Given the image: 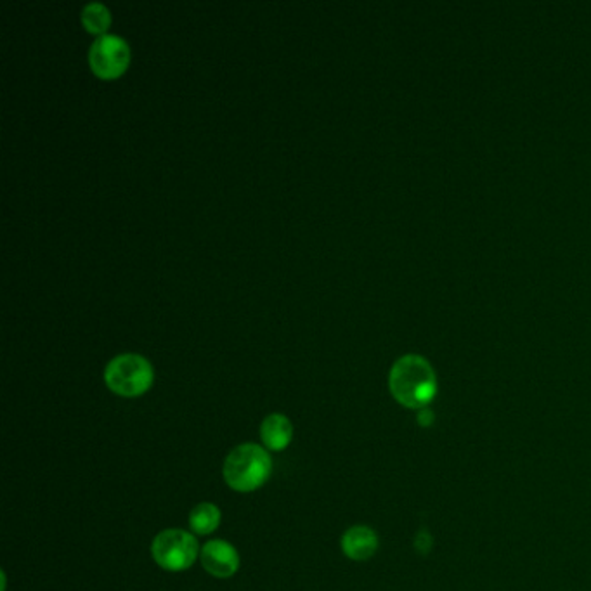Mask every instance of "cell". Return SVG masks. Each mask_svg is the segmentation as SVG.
<instances>
[{"label":"cell","instance_id":"cell-1","mask_svg":"<svg viewBox=\"0 0 591 591\" xmlns=\"http://www.w3.org/2000/svg\"><path fill=\"white\" fill-rule=\"evenodd\" d=\"M389 389L399 405L420 411L436 397L438 376L422 355H403L390 370Z\"/></svg>","mask_w":591,"mask_h":591},{"label":"cell","instance_id":"cell-2","mask_svg":"<svg viewBox=\"0 0 591 591\" xmlns=\"http://www.w3.org/2000/svg\"><path fill=\"white\" fill-rule=\"evenodd\" d=\"M224 480L237 492H252L264 486L272 473L270 455L259 444L247 442L235 448L224 461Z\"/></svg>","mask_w":591,"mask_h":591},{"label":"cell","instance_id":"cell-3","mask_svg":"<svg viewBox=\"0 0 591 591\" xmlns=\"http://www.w3.org/2000/svg\"><path fill=\"white\" fill-rule=\"evenodd\" d=\"M154 372L150 361L139 354H121L111 359L104 370L108 389L120 397H139L153 385Z\"/></svg>","mask_w":591,"mask_h":591},{"label":"cell","instance_id":"cell-4","mask_svg":"<svg viewBox=\"0 0 591 591\" xmlns=\"http://www.w3.org/2000/svg\"><path fill=\"white\" fill-rule=\"evenodd\" d=\"M200 554L196 538L183 529H165L153 540L154 562L172 573L186 571Z\"/></svg>","mask_w":591,"mask_h":591},{"label":"cell","instance_id":"cell-5","mask_svg":"<svg viewBox=\"0 0 591 591\" xmlns=\"http://www.w3.org/2000/svg\"><path fill=\"white\" fill-rule=\"evenodd\" d=\"M131 63V47L119 35L98 37L89 51V65L104 80L119 79Z\"/></svg>","mask_w":591,"mask_h":591},{"label":"cell","instance_id":"cell-6","mask_svg":"<svg viewBox=\"0 0 591 591\" xmlns=\"http://www.w3.org/2000/svg\"><path fill=\"white\" fill-rule=\"evenodd\" d=\"M200 558H202L203 569L208 575L219 579H227L237 575L239 569V555L237 548L227 541H208L206 544H203Z\"/></svg>","mask_w":591,"mask_h":591},{"label":"cell","instance_id":"cell-7","mask_svg":"<svg viewBox=\"0 0 591 591\" xmlns=\"http://www.w3.org/2000/svg\"><path fill=\"white\" fill-rule=\"evenodd\" d=\"M378 550V536L368 525H354L342 536V552L345 557L364 562L372 558Z\"/></svg>","mask_w":591,"mask_h":591},{"label":"cell","instance_id":"cell-8","mask_svg":"<svg viewBox=\"0 0 591 591\" xmlns=\"http://www.w3.org/2000/svg\"><path fill=\"white\" fill-rule=\"evenodd\" d=\"M260 439L270 451H283L293 439V425L281 413H272L260 423Z\"/></svg>","mask_w":591,"mask_h":591},{"label":"cell","instance_id":"cell-9","mask_svg":"<svg viewBox=\"0 0 591 591\" xmlns=\"http://www.w3.org/2000/svg\"><path fill=\"white\" fill-rule=\"evenodd\" d=\"M219 525L220 510L214 503H200L189 513V527L198 536L212 534Z\"/></svg>","mask_w":591,"mask_h":591},{"label":"cell","instance_id":"cell-10","mask_svg":"<svg viewBox=\"0 0 591 591\" xmlns=\"http://www.w3.org/2000/svg\"><path fill=\"white\" fill-rule=\"evenodd\" d=\"M82 25L89 34L106 35L111 25V15L108 7L100 2L87 4L82 9Z\"/></svg>","mask_w":591,"mask_h":591},{"label":"cell","instance_id":"cell-11","mask_svg":"<svg viewBox=\"0 0 591 591\" xmlns=\"http://www.w3.org/2000/svg\"><path fill=\"white\" fill-rule=\"evenodd\" d=\"M432 422H434V413L428 407H423L418 411V423L422 427H428Z\"/></svg>","mask_w":591,"mask_h":591},{"label":"cell","instance_id":"cell-12","mask_svg":"<svg viewBox=\"0 0 591 591\" xmlns=\"http://www.w3.org/2000/svg\"><path fill=\"white\" fill-rule=\"evenodd\" d=\"M418 538H420V540H422V538L423 540H425V538H428V533H427V531H425V533H420V534H418ZM428 540H432V538H428ZM415 544H417L418 552H422V554L423 546H425V552H428V550L432 548V543H425V541H422V544H420V543H415Z\"/></svg>","mask_w":591,"mask_h":591}]
</instances>
